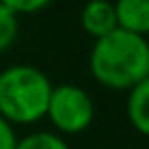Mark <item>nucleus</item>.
<instances>
[{
  "instance_id": "f03ea898",
  "label": "nucleus",
  "mask_w": 149,
  "mask_h": 149,
  "mask_svg": "<svg viewBox=\"0 0 149 149\" xmlns=\"http://www.w3.org/2000/svg\"><path fill=\"white\" fill-rule=\"evenodd\" d=\"M52 82L33 65L0 71V117L9 123H35L45 117Z\"/></svg>"
},
{
  "instance_id": "0eeeda50",
  "label": "nucleus",
  "mask_w": 149,
  "mask_h": 149,
  "mask_svg": "<svg viewBox=\"0 0 149 149\" xmlns=\"http://www.w3.org/2000/svg\"><path fill=\"white\" fill-rule=\"evenodd\" d=\"M15 149H69L67 143L54 132H35L17 141Z\"/></svg>"
},
{
  "instance_id": "9d476101",
  "label": "nucleus",
  "mask_w": 149,
  "mask_h": 149,
  "mask_svg": "<svg viewBox=\"0 0 149 149\" xmlns=\"http://www.w3.org/2000/svg\"><path fill=\"white\" fill-rule=\"evenodd\" d=\"M15 145H17V138L11 123L0 117V149H15Z\"/></svg>"
},
{
  "instance_id": "7ed1b4c3",
  "label": "nucleus",
  "mask_w": 149,
  "mask_h": 149,
  "mask_svg": "<svg viewBox=\"0 0 149 149\" xmlns=\"http://www.w3.org/2000/svg\"><path fill=\"white\" fill-rule=\"evenodd\" d=\"M93 102L84 89L76 84H58L52 86L45 117L54 123L56 130L65 134H80L93 121Z\"/></svg>"
},
{
  "instance_id": "f257e3e1",
  "label": "nucleus",
  "mask_w": 149,
  "mask_h": 149,
  "mask_svg": "<svg viewBox=\"0 0 149 149\" xmlns=\"http://www.w3.org/2000/svg\"><path fill=\"white\" fill-rule=\"evenodd\" d=\"M93 78L108 89H134L149 76V43L127 30H112L95 39L89 56Z\"/></svg>"
},
{
  "instance_id": "423d86ee",
  "label": "nucleus",
  "mask_w": 149,
  "mask_h": 149,
  "mask_svg": "<svg viewBox=\"0 0 149 149\" xmlns=\"http://www.w3.org/2000/svg\"><path fill=\"white\" fill-rule=\"evenodd\" d=\"M127 117L136 132L149 136V76L138 82L127 95Z\"/></svg>"
},
{
  "instance_id": "39448f33",
  "label": "nucleus",
  "mask_w": 149,
  "mask_h": 149,
  "mask_svg": "<svg viewBox=\"0 0 149 149\" xmlns=\"http://www.w3.org/2000/svg\"><path fill=\"white\" fill-rule=\"evenodd\" d=\"M115 11L121 30L141 37L149 35V0H117Z\"/></svg>"
},
{
  "instance_id": "6e6552de",
  "label": "nucleus",
  "mask_w": 149,
  "mask_h": 149,
  "mask_svg": "<svg viewBox=\"0 0 149 149\" xmlns=\"http://www.w3.org/2000/svg\"><path fill=\"white\" fill-rule=\"evenodd\" d=\"M17 15H15L9 7L0 2V52L11 48V43L17 37Z\"/></svg>"
},
{
  "instance_id": "1a4fd4ad",
  "label": "nucleus",
  "mask_w": 149,
  "mask_h": 149,
  "mask_svg": "<svg viewBox=\"0 0 149 149\" xmlns=\"http://www.w3.org/2000/svg\"><path fill=\"white\" fill-rule=\"evenodd\" d=\"M4 7H9L15 15H22V13H37L43 7H48L52 0H0Z\"/></svg>"
},
{
  "instance_id": "20e7f679",
  "label": "nucleus",
  "mask_w": 149,
  "mask_h": 149,
  "mask_svg": "<svg viewBox=\"0 0 149 149\" xmlns=\"http://www.w3.org/2000/svg\"><path fill=\"white\" fill-rule=\"evenodd\" d=\"M80 24L84 28V33H89L95 39H102L106 35H110L112 30L119 28L115 2H110V0H89L82 7Z\"/></svg>"
}]
</instances>
